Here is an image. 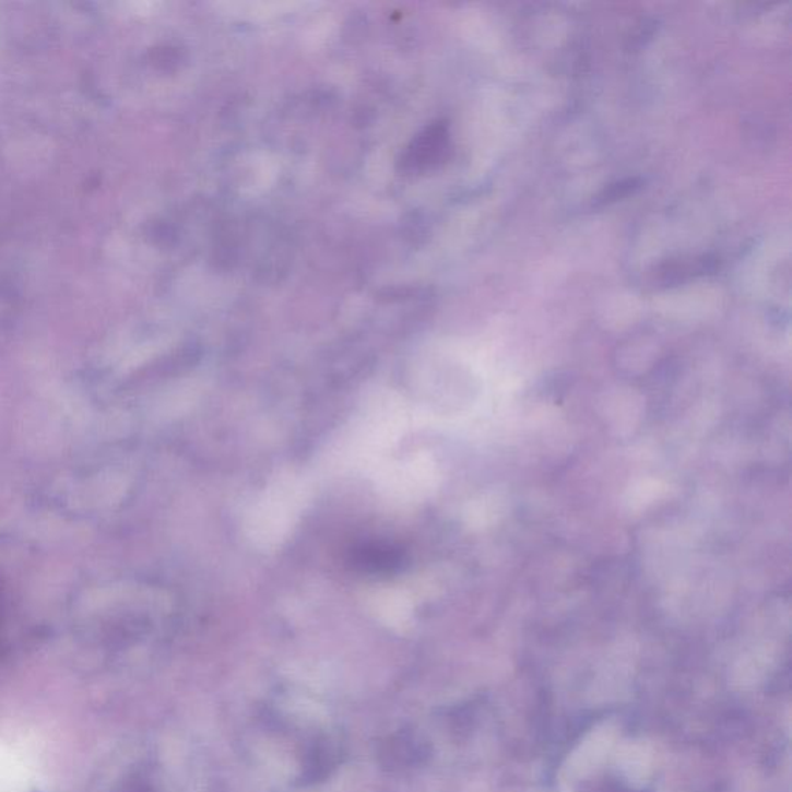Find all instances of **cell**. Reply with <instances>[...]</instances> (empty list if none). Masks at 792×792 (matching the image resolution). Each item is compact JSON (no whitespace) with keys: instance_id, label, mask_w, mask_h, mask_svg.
Segmentation results:
<instances>
[{"instance_id":"1","label":"cell","mask_w":792,"mask_h":792,"mask_svg":"<svg viewBox=\"0 0 792 792\" xmlns=\"http://www.w3.org/2000/svg\"><path fill=\"white\" fill-rule=\"evenodd\" d=\"M635 188H639L638 181L636 180L619 181V184L612 185L608 189H605V191L602 192L601 196H599V202H613V200H617L619 199V197H626L630 194V192L634 191Z\"/></svg>"}]
</instances>
